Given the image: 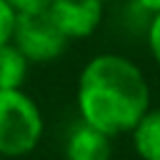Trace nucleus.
Returning a JSON list of instances; mask_svg holds the SVG:
<instances>
[{
  "mask_svg": "<svg viewBox=\"0 0 160 160\" xmlns=\"http://www.w3.org/2000/svg\"><path fill=\"white\" fill-rule=\"evenodd\" d=\"M150 108L145 72L125 55L100 52L90 58L78 78L80 120L110 138L130 132Z\"/></svg>",
  "mask_w": 160,
  "mask_h": 160,
  "instance_id": "1",
  "label": "nucleus"
},
{
  "mask_svg": "<svg viewBox=\"0 0 160 160\" xmlns=\"http://www.w3.org/2000/svg\"><path fill=\"white\" fill-rule=\"evenodd\" d=\"M42 138V112L22 90H0V155L22 158Z\"/></svg>",
  "mask_w": 160,
  "mask_h": 160,
  "instance_id": "2",
  "label": "nucleus"
},
{
  "mask_svg": "<svg viewBox=\"0 0 160 160\" xmlns=\"http://www.w3.org/2000/svg\"><path fill=\"white\" fill-rule=\"evenodd\" d=\"M10 42L30 62H52L70 45V40L60 32V28L52 22V18L48 15V10L45 12L18 15Z\"/></svg>",
  "mask_w": 160,
  "mask_h": 160,
  "instance_id": "3",
  "label": "nucleus"
},
{
  "mask_svg": "<svg viewBox=\"0 0 160 160\" xmlns=\"http://www.w3.org/2000/svg\"><path fill=\"white\" fill-rule=\"evenodd\" d=\"M48 15L60 28V32L72 42L95 35V30L102 22L105 5L102 0H52Z\"/></svg>",
  "mask_w": 160,
  "mask_h": 160,
  "instance_id": "4",
  "label": "nucleus"
},
{
  "mask_svg": "<svg viewBox=\"0 0 160 160\" xmlns=\"http://www.w3.org/2000/svg\"><path fill=\"white\" fill-rule=\"evenodd\" d=\"M112 138L88 122H78L65 140V160H110Z\"/></svg>",
  "mask_w": 160,
  "mask_h": 160,
  "instance_id": "5",
  "label": "nucleus"
},
{
  "mask_svg": "<svg viewBox=\"0 0 160 160\" xmlns=\"http://www.w3.org/2000/svg\"><path fill=\"white\" fill-rule=\"evenodd\" d=\"M130 135L135 152L142 160H160V108H148Z\"/></svg>",
  "mask_w": 160,
  "mask_h": 160,
  "instance_id": "6",
  "label": "nucleus"
},
{
  "mask_svg": "<svg viewBox=\"0 0 160 160\" xmlns=\"http://www.w3.org/2000/svg\"><path fill=\"white\" fill-rule=\"evenodd\" d=\"M30 60L12 45H0V90H18L28 80Z\"/></svg>",
  "mask_w": 160,
  "mask_h": 160,
  "instance_id": "7",
  "label": "nucleus"
},
{
  "mask_svg": "<svg viewBox=\"0 0 160 160\" xmlns=\"http://www.w3.org/2000/svg\"><path fill=\"white\" fill-rule=\"evenodd\" d=\"M15 10L5 2V0H0V45H5V42H10V38H12V28H15Z\"/></svg>",
  "mask_w": 160,
  "mask_h": 160,
  "instance_id": "8",
  "label": "nucleus"
},
{
  "mask_svg": "<svg viewBox=\"0 0 160 160\" xmlns=\"http://www.w3.org/2000/svg\"><path fill=\"white\" fill-rule=\"evenodd\" d=\"M148 48L152 60L160 65V12L150 15V25H148Z\"/></svg>",
  "mask_w": 160,
  "mask_h": 160,
  "instance_id": "9",
  "label": "nucleus"
},
{
  "mask_svg": "<svg viewBox=\"0 0 160 160\" xmlns=\"http://www.w3.org/2000/svg\"><path fill=\"white\" fill-rule=\"evenodd\" d=\"M15 15H30V12H45L52 0H5Z\"/></svg>",
  "mask_w": 160,
  "mask_h": 160,
  "instance_id": "10",
  "label": "nucleus"
},
{
  "mask_svg": "<svg viewBox=\"0 0 160 160\" xmlns=\"http://www.w3.org/2000/svg\"><path fill=\"white\" fill-rule=\"evenodd\" d=\"M135 8H140L142 12L152 15V12H160V0H132Z\"/></svg>",
  "mask_w": 160,
  "mask_h": 160,
  "instance_id": "11",
  "label": "nucleus"
}]
</instances>
